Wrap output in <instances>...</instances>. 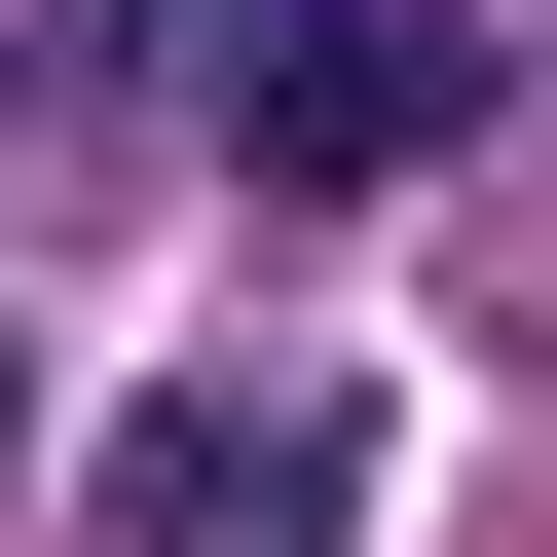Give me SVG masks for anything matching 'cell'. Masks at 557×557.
Returning <instances> with one entry per match:
<instances>
[{"label":"cell","mask_w":557,"mask_h":557,"mask_svg":"<svg viewBox=\"0 0 557 557\" xmlns=\"http://www.w3.org/2000/svg\"><path fill=\"white\" fill-rule=\"evenodd\" d=\"M298 483H335L298 409H149L112 446V557H298Z\"/></svg>","instance_id":"obj_2"},{"label":"cell","mask_w":557,"mask_h":557,"mask_svg":"<svg viewBox=\"0 0 557 557\" xmlns=\"http://www.w3.org/2000/svg\"><path fill=\"white\" fill-rule=\"evenodd\" d=\"M0 446H38V372H0Z\"/></svg>","instance_id":"obj_3"},{"label":"cell","mask_w":557,"mask_h":557,"mask_svg":"<svg viewBox=\"0 0 557 557\" xmlns=\"http://www.w3.org/2000/svg\"><path fill=\"white\" fill-rule=\"evenodd\" d=\"M186 112H223V186H446L483 149V0H186Z\"/></svg>","instance_id":"obj_1"}]
</instances>
